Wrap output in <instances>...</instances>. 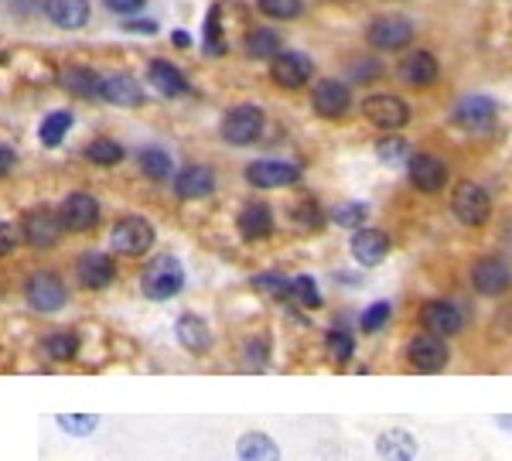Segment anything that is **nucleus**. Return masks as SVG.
Masks as SVG:
<instances>
[{
  "label": "nucleus",
  "instance_id": "9d476101",
  "mask_svg": "<svg viewBox=\"0 0 512 461\" xmlns=\"http://www.w3.org/2000/svg\"><path fill=\"white\" fill-rule=\"evenodd\" d=\"M468 281L482 298H502L512 287V267L502 257H478L468 270Z\"/></svg>",
  "mask_w": 512,
  "mask_h": 461
},
{
  "label": "nucleus",
  "instance_id": "7c9ffc66",
  "mask_svg": "<svg viewBox=\"0 0 512 461\" xmlns=\"http://www.w3.org/2000/svg\"><path fill=\"white\" fill-rule=\"evenodd\" d=\"M280 52H284V45H280L277 31L253 28L250 35H246V55H250V59H270V62H274Z\"/></svg>",
  "mask_w": 512,
  "mask_h": 461
},
{
  "label": "nucleus",
  "instance_id": "6ab92c4d",
  "mask_svg": "<svg viewBox=\"0 0 512 461\" xmlns=\"http://www.w3.org/2000/svg\"><path fill=\"white\" fill-rule=\"evenodd\" d=\"M270 76H274L277 86L284 89H301L308 86L311 76H315V62L304 52H280L274 62H270Z\"/></svg>",
  "mask_w": 512,
  "mask_h": 461
},
{
  "label": "nucleus",
  "instance_id": "423d86ee",
  "mask_svg": "<svg viewBox=\"0 0 512 461\" xmlns=\"http://www.w3.org/2000/svg\"><path fill=\"white\" fill-rule=\"evenodd\" d=\"M451 362V349H448V339L434 332H417L414 339L407 342V366L417 369V373H441L448 369Z\"/></svg>",
  "mask_w": 512,
  "mask_h": 461
},
{
  "label": "nucleus",
  "instance_id": "c85d7f7f",
  "mask_svg": "<svg viewBox=\"0 0 512 461\" xmlns=\"http://www.w3.org/2000/svg\"><path fill=\"white\" fill-rule=\"evenodd\" d=\"M45 18L59 28H82L89 21V0H45Z\"/></svg>",
  "mask_w": 512,
  "mask_h": 461
},
{
  "label": "nucleus",
  "instance_id": "49530a36",
  "mask_svg": "<svg viewBox=\"0 0 512 461\" xmlns=\"http://www.w3.org/2000/svg\"><path fill=\"white\" fill-rule=\"evenodd\" d=\"M216 35H219V7H212V14H209V31H205V38H209V52H222V48L216 45Z\"/></svg>",
  "mask_w": 512,
  "mask_h": 461
},
{
  "label": "nucleus",
  "instance_id": "4be33fe9",
  "mask_svg": "<svg viewBox=\"0 0 512 461\" xmlns=\"http://www.w3.org/2000/svg\"><path fill=\"white\" fill-rule=\"evenodd\" d=\"M216 192V171L209 164H185V168L175 175V195L185 202H198L209 199Z\"/></svg>",
  "mask_w": 512,
  "mask_h": 461
},
{
  "label": "nucleus",
  "instance_id": "bb28decb",
  "mask_svg": "<svg viewBox=\"0 0 512 461\" xmlns=\"http://www.w3.org/2000/svg\"><path fill=\"white\" fill-rule=\"evenodd\" d=\"M147 79H151V86L158 89L164 100H178V96L188 93V79L185 72L178 69V65L164 62V59H154L151 69H147Z\"/></svg>",
  "mask_w": 512,
  "mask_h": 461
},
{
  "label": "nucleus",
  "instance_id": "3c124183",
  "mask_svg": "<svg viewBox=\"0 0 512 461\" xmlns=\"http://www.w3.org/2000/svg\"><path fill=\"white\" fill-rule=\"evenodd\" d=\"M495 424H499L502 431H512V414H499L495 417Z\"/></svg>",
  "mask_w": 512,
  "mask_h": 461
},
{
  "label": "nucleus",
  "instance_id": "9b49d317",
  "mask_svg": "<svg viewBox=\"0 0 512 461\" xmlns=\"http://www.w3.org/2000/svg\"><path fill=\"white\" fill-rule=\"evenodd\" d=\"M366 38L379 52H400V48H407L414 41V24L400 18V14H386V18H376L369 24Z\"/></svg>",
  "mask_w": 512,
  "mask_h": 461
},
{
  "label": "nucleus",
  "instance_id": "37998d69",
  "mask_svg": "<svg viewBox=\"0 0 512 461\" xmlns=\"http://www.w3.org/2000/svg\"><path fill=\"white\" fill-rule=\"evenodd\" d=\"M260 14L267 18H277V21H294L297 14L304 11V0H256Z\"/></svg>",
  "mask_w": 512,
  "mask_h": 461
},
{
  "label": "nucleus",
  "instance_id": "1a4fd4ad",
  "mask_svg": "<svg viewBox=\"0 0 512 461\" xmlns=\"http://www.w3.org/2000/svg\"><path fill=\"white\" fill-rule=\"evenodd\" d=\"M246 181L260 192H274V188H291L301 181V168L291 161H277V158H260L246 164Z\"/></svg>",
  "mask_w": 512,
  "mask_h": 461
},
{
  "label": "nucleus",
  "instance_id": "aec40b11",
  "mask_svg": "<svg viewBox=\"0 0 512 461\" xmlns=\"http://www.w3.org/2000/svg\"><path fill=\"white\" fill-rule=\"evenodd\" d=\"M373 448L379 461H417L420 455L414 431H407V427H386V431H379Z\"/></svg>",
  "mask_w": 512,
  "mask_h": 461
},
{
  "label": "nucleus",
  "instance_id": "f704fd0d",
  "mask_svg": "<svg viewBox=\"0 0 512 461\" xmlns=\"http://www.w3.org/2000/svg\"><path fill=\"white\" fill-rule=\"evenodd\" d=\"M86 158L99 164V168H117L123 161V147L117 141H110V137H96V141L86 144Z\"/></svg>",
  "mask_w": 512,
  "mask_h": 461
},
{
  "label": "nucleus",
  "instance_id": "f03ea898",
  "mask_svg": "<svg viewBox=\"0 0 512 461\" xmlns=\"http://www.w3.org/2000/svg\"><path fill=\"white\" fill-rule=\"evenodd\" d=\"M154 240H158V233H154V226L144 216H123L110 229V250L130 260L151 253Z\"/></svg>",
  "mask_w": 512,
  "mask_h": 461
},
{
  "label": "nucleus",
  "instance_id": "8fccbe9b",
  "mask_svg": "<svg viewBox=\"0 0 512 461\" xmlns=\"http://www.w3.org/2000/svg\"><path fill=\"white\" fill-rule=\"evenodd\" d=\"M14 168V151H11V147H0V171H4V175H7V171H11Z\"/></svg>",
  "mask_w": 512,
  "mask_h": 461
},
{
  "label": "nucleus",
  "instance_id": "ddd939ff",
  "mask_svg": "<svg viewBox=\"0 0 512 461\" xmlns=\"http://www.w3.org/2000/svg\"><path fill=\"white\" fill-rule=\"evenodd\" d=\"M59 212H62V222L69 233H89V229L99 226V216H103L99 199L89 192H69L65 202L59 205Z\"/></svg>",
  "mask_w": 512,
  "mask_h": 461
},
{
  "label": "nucleus",
  "instance_id": "a878e982",
  "mask_svg": "<svg viewBox=\"0 0 512 461\" xmlns=\"http://www.w3.org/2000/svg\"><path fill=\"white\" fill-rule=\"evenodd\" d=\"M59 82L62 89H69L79 100H99V93H103V76L89 69V65H65L59 72Z\"/></svg>",
  "mask_w": 512,
  "mask_h": 461
},
{
  "label": "nucleus",
  "instance_id": "7ed1b4c3",
  "mask_svg": "<svg viewBox=\"0 0 512 461\" xmlns=\"http://www.w3.org/2000/svg\"><path fill=\"white\" fill-rule=\"evenodd\" d=\"M263 127H267V117H263L260 106L239 103L233 110H226V117L219 123V134H222V141L233 147H250L263 137Z\"/></svg>",
  "mask_w": 512,
  "mask_h": 461
},
{
  "label": "nucleus",
  "instance_id": "2f4dec72",
  "mask_svg": "<svg viewBox=\"0 0 512 461\" xmlns=\"http://www.w3.org/2000/svg\"><path fill=\"white\" fill-rule=\"evenodd\" d=\"M137 164L151 181H168L171 175H175V161H171V154L161 151V147H147V151H140Z\"/></svg>",
  "mask_w": 512,
  "mask_h": 461
},
{
  "label": "nucleus",
  "instance_id": "b1692460",
  "mask_svg": "<svg viewBox=\"0 0 512 461\" xmlns=\"http://www.w3.org/2000/svg\"><path fill=\"white\" fill-rule=\"evenodd\" d=\"M236 461H284V451L267 431H243L236 438Z\"/></svg>",
  "mask_w": 512,
  "mask_h": 461
},
{
  "label": "nucleus",
  "instance_id": "c03bdc74",
  "mask_svg": "<svg viewBox=\"0 0 512 461\" xmlns=\"http://www.w3.org/2000/svg\"><path fill=\"white\" fill-rule=\"evenodd\" d=\"M243 359H246V366H250V369H263V366H267V342H263V339L246 342Z\"/></svg>",
  "mask_w": 512,
  "mask_h": 461
},
{
  "label": "nucleus",
  "instance_id": "dca6fc26",
  "mask_svg": "<svg viewBox=\"0 0 512 461\" xmlns=\"http://www.w3.org/2000/svg\"><path fill=\"white\" fill-rule=\"evenodd\" d=\"M311 106H315L318 117L342 120L345 113H349V106H352V93H349V86H345V82L321 79V82H315V89H311Z\"/></svg>",
  "mask_w": 512,
  "mask_h": 461
},
{
  "label": "nucleus",
  "instance_id": "72a5a7b5",
  "mask_svg": "<svg viewBox=\"0 0 512 461\" xmlns=\"http://www.w3.org/2000/svg\"><path fill=\"white\" fill-rule=\"evenodd\" d=\"M291 301L301 304V308H308V311H318L321 304H325V298H321V291H318V281L311 274L291 277Z\"/></svg>",
  "mask_w": 512,
  "mask_h": 461
},
{
  "label": "nucleus",
  "instance_id": "4468645a",
  "mask_svg": "<svg viewBox=\"0 0 512 461\" xmlns=\"http://www.w3.org/2000/svg\"><path fill=\"white\" fill-rule=\"evenodd\" d=\"M420 325H424V332H434V335H441V339H451V335H458L461 328H465V311H461L454 301L434 298L420 308Z\"/></svg>",
  "mask_w": 512,
  "mask_h": 461
},
{
  "label": "nucleus",
  "instance_id": "ea45409f",
  "mask_svg": "<svg viewBox=\"0 0 512 461\" xmlns=\"http://www.w3.org/2000/svg\"><path fill=\"white\" fill-rule=\"evenodd\" d=\"M291 219H294L301 229H311V233L325 226V212H321V205H318L315 199H308V195H304V199L291 209Z\"/></svg>",
  "mask_w": 512,
  "mask_h": 461
},
{
  "label": "nucleus",
  "instance_id": "de8ad7c7",
  "mask_svg": "<svg viewBox=\"0 0 512 461\" xmlns=\"http://www.w3.org/2000/svg\"><path fill=\"white\" fill-rule=\"evenodd\" d=\"M14 243H18V236H14V226H11V222H4V226H0V246H4V253H11Z\"/></svg>",
  "mask_w": 512,
  "mask_h": 461
},
{
  "label": "nucleus",
  "instance_id": "09e8293b",
  "mask_svg": "<svg viewBox=\"0 0 512 461\" xmlns=\"http://www.w3.org/2000/svg\"><path fill=\"white\" fill-rule=\"evenodd\" d=\"M127 31H134V35H154L158 24L154 21H127Z\"/></svg>",
  "mask_w": 512,
  "mask_h": 461
},
{
  "label": "nucleus",
  "instance_id": "c9c22d12",
  "mask_svg": "<svg viewBox=\"0 0 512 461\" xmlns=\"http://www.w3.org/2000/svg\"><path fill=\"white\" fill-rule=\"evenodd\" d=\"M325 352H328V359L342 366V362H349L355 356V339L345 332V328H328V332H325Z\"/></svg>",
  "mask_w": 512,
  "mask_h": 461
},
{
  "label": "nucleus",
  "instance_id": "39448f33",
  "mask_svg": "<svg viewBox=\"0 0 512 461\" xmlns=\"http://www.w3.org/2000/svg\"><path fill=\"white\" fill-rule=\"evenodd\" d=\"M24 301H28V308L38 311V315H55V311L65 308L69 291H65L62 277H55L52 270H35V274L24 281Z\"/></svg>",
  "mask_w": 512,
  "mask_h": 461
},
{
  "label": "nucleus",
  "instance_id": "5701e85b",
  "mask_svg": "<svg viewBox=\"0 0 512 461\" xmlns=\"http://www.w3.org/2000/svg\"><path fill=\"white\" fill-rule=\"evenodd\" d=\"M236 229L246 243H260L274 233V209L267 202H246L236 216Z\"/></svg>",
  "mask_w": 512,
  "mask_h": 461
},
{
  "label": "nucleus",
  "instance_id": "a18cd8bd",
  "mask_svg": "<svg viewBox=\"0 0 512 461\" xmlns=\"http://www.w3.org/2000/svg\"><path fill=\"white\" fill-rule=\"evenodd\" d=\"M103 4H106V11L123 14V18H127V14H137L140 7L147 4V0H103Z\"/></svg>",
  "mask_w": 512,
  "mask_h": 461
},
{
  "label": "nucleus",
  "instance_id": "e433bc0d",
  "mask_svg": "<svg viewBox=\"0 0 512 461\" xmlns=\"http://www.w3.org/2000/svg\"><path fill=\"white\" fill-rule=\"evenodd\" d=\"M55 424H59L69 438H93L99 427V414H59Z\"/></svg>",
  "mask_w": 512,
  "mask_h": 461
},
{
  "label": "nucleus",
  "instance_id": "6e6552de",
  "mask_svg": "<svg viewBox=\"0 0 512 461\" xmlns=\"http://www.w3.org/2000/svg\"><path fill=\"white\" fill-rule=\"evenodd\" d=\"M362 117L373 127L386 130V134H396V130H403L410 123V106L393 93H376L362 100Z\"/></svg>",
  "mask_w": 512,
  "mask_h": 461
},
{
  "label": "nucleus",
  "instance_id": "58836bf2",
  "mask_svg": "<svg viewBox=\"0 0 512 461\" xmlns=\"http://www.w3.org/2000/svg\"><path fill=\"white\" fill-rule=\"evenodd\" d=\"M366 219H369V205L366 202H345L338 205V209H332V222L342 229H366Z\"/></svg>",
  "mask_w": 512,
  "mask_h": 461
},
{
  "label": "nucleus",
  "instance_id": "412c9836",
  "mask_svg": "<svg viewBox=\"0 0 512 461\" xmlns=\"http://www.w3.org/2000/svg\"><path fill=\"white\" fill-rule=\"evenodd\" d=\"M390 236L383 233V229H355L352 233V260L359 263V267H379L386 257H390Z\"/></svg>",
  "mask_w": 512,
  "mask_h": 461
},
{
  "label": "nucleus",
  "instance_id": "4c0bfd02",
  "mask_svg": "<svg viewBox=\"0 0 512 461\" xmlns=\"http://www.w3.org/2000/svg\"><path fill=\"white\" fill-rule=\"evenodd\" d=\"M253 287L260 294H267V298H274V301H291V277L277 274V270H270V274H256Z\"/></svg>",
  "mask_w": 512,
  "mask_h": 461
},
{
  "label": "nucleus",
  "instance_id": "f3484780",
  "mask_svg": "<svg viewBox=\"0 0 512 461\" xmlns=\"http://www.w3.org/2000/svg\"><path fill=\"white\" fill-rule=\"evenodd\" d=\"M495 117H499V106H495V100H489V96H465L451 113V120L458 123L461 130H468V134L489 130Z\"/></svg>",
  "mask_w": 512,
  "mask_h": 461
},
{
  "label": "nucleus",
  "instance_id": "20e7f679",
  "mask_svg": "<svg viewBox=\"0 0 512 461\" xmlns=\"http://www.w3.org/2000/svg\"><path fill=\"white\" fill-rule=\"evenodd\" d=\"M451 212L461 226L478 229V226H485L492 216V199L478 181H458L454 192H451Z\"/></svg>",
  "mask_w": 512,
  "mask_h": 461
},
{
  "label": "nucleus",
  "instance_id": "c756f323",
  "mask_svg": "<svg viewBox=\"0 0 512 461\" xmlns=\"http://www.w3.org/2000/svg\"><path fill=\"white\" fill-rule=\"evenodd\" d=\"M72 123H76V117H72L69 110L48 113V117L41 120V127H38V141L45 144V147H59V144L65 141V137H69Z\"/></svg>",
  "mask_w": 512,
  "mask_h": 461
},
{
  "label": "nucleus",
  "instance_id": "2eb2a0df",
  "mask_svg": "<svg viewBox=\"0 0 512 461\" xmlns=\"http://www.w3.org/2000/svg\"><path fill=\"white\" fill-rule=\"evenodd\" d=\"M76 277L89 291H106V287L117 281V263L103 250H86V253H79V260H76Z\"/></svg>",
  "mask_w": 512,
  "mask_h": 461
},
{
  "label": "nucleus",
  "instance_id": "473e14b6",
  "mask_svg": "<svg viewBox=\"0 0 512 461\" xmlns=\"http://www.w3.org/2000/svg\"><path fill=\"white\" fill-rule=\"evenodd\" d=\"M41 349H45V356L52 362H72L79 356V339L72 332H48L45 339H41Z\"/></svg>",
  "mask_w": 512,
  "mask_h": 461
},
{
  "label": "nucleus",
  "instance_id": "0eeeda50",
  "mask_svg": "<svg viewBox=\"0 0 512 461\" xmlns=\"http://www.w3.org/2000/svg\"><path fill=\"white\" fill-rule=\"evenodd\" d=\"M62 212L48 209V205H38V209L24 212L21 219V240L28 246H35V250H52L55 243L62 240Z\"/></svg>",
  "mask_w": 512,
  "mask_h": 461
},
{
  "label": "nucleus",
  "instance_id": "f8f14e48",
  "mask_svg": "<svg viewBox=\"0 0 512 461\" xmlns=\"http://www.w3.org/2000/svg\"><path fill=\"white\" fill-rule=\"evenodd\" d=\"M407 178H410V185H414L417 192L437 195V192H444L451 171H448V164L437 158V154H414V158L407 161Z\"/></svg>",
  "mask_w": 512,
  "mask_h": 461
},
{
  "label": "nucleus",
  "instance_id": "79ce46f5",
  "mask_svg": "<svg viewBox=\"0 0 512 461\" xmlns=\"http://www.w3.org/2000/svg\"><path fill=\"white\" fill-rule=\"evenodd\" d=\"M376 154H379V161H386V164H403V161L414 158V154H410V144L396 134H386L383 141L376 144Z\"/></svg>",
  "mask_w": 512,
  "mask_h": 461
},
{
  "label": "nucleus",
  "instance_id": "393cba45",
  "mask_svg": "<svg viewBox=\"0 0 512 461\" xmlns=\"http://www.w3.org/2000/svg\"><path fill=\"white\" fill-rule=\"evenodd\" d=\"M99 100H106L110 106H140L144 103V86L130 72H113V76H103Z\"/></svg>",
  "mask_w": 512,
  "mask_h": 461
},
{
  "label": "nucleus",
  "instance_id": "a211bd4d",
  "mask_svg": "<svg viewBox=\"0 0 512 461\" xmlns=\"http://www.w3.org/2000/svg\"><path fill=\"white\" fill-rule=\"evenodd\" d=\"M175 339L185 352H192V356H209L212 345H216V335H212L209 321L202 315H195V311H185L178 321H175Z\"/></svg>",
  "mask_w": 512,
  "mask_h": 461
},
{
  "label": "nucleus",
  "instance_id": "f257e3e1",
  "mask_svg": "<svg viewBox=\"0 0 512 461\" xmlns=\"http://www.w3.org/2000/svg\"><path fill=\"white\" fill-rule=\"evenodd\" d=\"M181 287H185V267L171 253H161L140 270V294L147 301H171L181 294Z\"/></svg>",
  "mask_w": 512,
  "mask_h": 461
},
{
  "label": "nucleus",
  "instance_id": "cd10ccee",
  "mask_svg": "<svg viewBox=\"0 0 512 461\" xmlns=\"http://www.w3.org/2000/svg\"><path fill=\"white\" fill-rule=\"evenodd\" d=\"M437 59L431 52H424V48H417V52H407L400 59V79L407 82V86H431L437 79Z\"/></svg>",
  "mask_w": 512,
  "mask_h": 461
},
{
  "label": "nucleus",
  "instance_id": "a19ab883",
  "mask_svg": "<svg viewBox=\"0 0 512 461\" xmlns=\"http://www.w3.org/2000/svg\"><path fill=\"white\" fill-rule=\"evenodd\" d=\"M390 315H393V304H390V301H376V304H369V308L359 315V328H362V335H376L379 328H386V321H390Z\"/></svg>",
  "mask_w": 512,
  "mask_h": 461
}]
</instances>
